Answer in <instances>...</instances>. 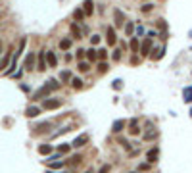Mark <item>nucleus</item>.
<instances>
[{"label": "nucleus", "instance_id": "f257e3e1", "mask_svg": "<svg viewBox=\"0 0 192 173\" xmlns=\"http://www.w3.org/2000/svg\"><path fill=\"white\" fill-rule=\"evenodd\" d=\"M60 87H62V85L56 81V79H48V83H46V85H42L39 90H35V92H33V98H31V100H44V98L50 96V92H52V90H58Z\"/></svg>", "mask_w": 192, "mask_h": 173}, {"label": "nucleus", "instance_id": "f03ea898", "mask_svg": "<svg viewBox=\"0 0 192 173\" xmlns=\"http://www.w3.org/2000/svg\"><path fill=\"white\" fill-rule=\"evenodd\" d=\"M60 106H62L60 98H44V102H42V108H44V110H58Z\"/></svg>", "mask_w": 192, "mask_h": 173}, {"label": "nucleus", "instance_id": "7ed1b4c3", "mask_svg": "<svg viewBox=\"0 0 192 173\" xmlns=\"http://www.w3.org/2000/svg\"><path fill=\"white\" fill-rule=\"evenodd\" d=\"M87 142H88V135L83 133V135H79V136H75V140L71 142V146H73V148H83Z\"/></svg>", "mask_w": 192, "mask_h": 173}, {"label": "nucleus", "instance_id": "20e7f679", "mask_svg": "<svg viewBox=\"0 0 192 173\" xmlns=\"http://www.w3.org/2000/svg\"><path fill=\"white\" fill-rule=\"evenodd\" d=\"M150 52H152V39L148 37V39H144V42L140 44V54H142V56H148Z\"/></svg>", "mask_w": 192, "mask_h": 173}, {"label": "nucleus", "instance_id": "39448f33", "mask_svg": "<svg viewBox=\"0 0 192 173\" xmlns=\"http://www.w3.org/2000/svg\"><path fill=\"white\" fill-rule=\"evenodd\" d=\"M113 21H115V25L117 27H123V23H125V13L121 12V10H113Z\"/></svg>", "mask_w": 192, "mask_h": 173}, {"label": "nucleus", "instance_id": "423d86ee", "mask_svg": "<svg viewBox=\"0 0 192 173\" xmlns=\"http://www.w3.org/2000/svg\"><path fill=\"white\" fill-rule=\"evenodd\" d=\"M106 39H108V46H113V44L117 42L115 29H113V27H108V31H106Z\"/></svg>", "mask_w": 192, "mask_h": 173}, {"label": "nucleus", "instance_id": "0eeeda50", "mask_svg": "<svg viewBox=\"0 0 192 173\" xmlns=\"http://www.w3.org/2000/svg\"><path fill=\"white\" fill-rule=\"evenodd\" d=\"M44 56H46V62H48V66H50V67H56V66H58V58H56V54L52 52V50H46Z\"/></svg>", "mask_w": 192, "mask_h": 173}, {"label": "nucleus", "instance_id": "6e6552de", "mask_svg": "<svg viewBox=\"0 0 192 173\" xmlns=\"http://www.w3.org/2000/svg\"><path fill=\"white\" fill-rule=\"evenodd\" d=\"M33 67H35V52H29V54H27V58H25V69L31 71Z\"/></svg>", "mask_w": 192, "mask_h": 173}, {"label": "nucleus", "instance_id": "1a4fd4ad", "mask_svg": "<svg viewBox=\"0 0 192 173\" xmlns=\"http://www.w3.org/2000/svg\"><path fill=\"white\" fill-rule=\"evenodd\" d=\"M129 133H131V135H138V133H140L138 119H131V121H129Z\"/></svg>", "mask_w": 192, "mask_h": 173}, {"label": "nucleus", "instance_id": "9d476101", "mask_svg": "<svg viewBox=\"0 0 192 173\" xmlns=\"http://www.w3.org/2000/svg\"><path fill=\"white\" fill-rule=\"evenodd\" d=\"M85 8H83V12H85V16H90L92 12H94V2L92 0H85Z\"/></svg>", "mask_w": 192, "mask_h": 173}, {"label": "nucleus", "instance_id": "9b49d317", "mask_svg": "<svg viewBox=\"0 0 192 173\" xmlns=\"http://www.w3.org/2000/svg\"><path fill=\"white\" fill-rule=\"evenodd\" d=\"M123 127H125V119H115V121H113V125H111V131L119 133V131H123Z\"/></svg>", "mask_w": 192, "mask_h": 173}, {"label": "nucleus", "instance_id": "f8f14e48", "mask_svg": "<svg viewBox=\"0 0 192 173\" xmlns=\"http://www.w3.org/2000/svg\"><path fill=\"white\" fill-rule=\"evenodd\" d=\"M158 154H160V150H158V148L148 150V154H146V158H148V163H154L156 160H158Z\"/></svg>", "mask_w": 192, "mask_h": 173}, {"label": "nucleus", "instance_id": "ddd939ff", "mask_svg": "<svg viewBox=\"0 0 192 173\" xmlns=\"http://www.w3.org/2000/svg\"><path fill=\"white\" fill-rule=\"evenodd\" d=\"M50 123H48V121H44V123H40V125H37L35 127V133L37 135H40V133H46V131H50Z\"/></svg>", "mask_w": 192, "mask_h": 173}, {"label": "nucleus", "instance_id": "4468645a", "mask_svg": "<svg viewBox=\"0 0 192 173\" xmlns=\"http://www.w3.org/2000/svg\"><path fill=\"white\" fill-rule=\"evenodd\" d=\"M39 113H40V110H39L37 106H29V108L25 110V115H27V117H37Z\"/></svg>", "mask_w": 192, "mask_h": 173}, {"label": "nucleus", "instance_id": "2eb2a0df", "mask_svg": "<svg viewBox=\"0 0 192 173\" xmlns=\"http://www.w3.org/2000/svg\"><path fill=\"white\" fill-rule=\"evenodd\" d=\"M39 69H40V71L46 69V56H44V50H40V52H39Z\"/></svg>", "mask_w": 192, "mask_h": 173}, {"label": "nucleus", "instance_id": "dca6fc26", "mask_svg": "<svg viewBox=\"0 0 192 173\" xmlns=\"http://www.w3.org/2000/svg\"><path fill=\"white\" fill-rule=\"evenodd\" d=\"M163 54H165V46H161L160 50H156V54H148V56H152V60H160V58H163Z\"/></svg>", "mask_w": 192, "mask_h": 173}, {"label": "nucleus", "instance_id": "f3484780", "mask_svg": "<svg viewBox=\"0 0 192 173\" xmlns=\"http://www.w3.org/2000/svg\"><path fill=\"white\" fill-rule=\"evenodd\" d=\"M25 44H27V39H21V42H19V48H17L16 56H13V60H17V58L21 56V52H23V50H25Z\"/></svg>", "mask_w": 192, "mask_h": 173}, {"label": "nucleus", "instance_id": "a211bd4d", "mask_svg": "<svg viewBox=\"0 0 192 173\" xmlns=\"http://www.w3.org/2000/svg\"><path fill=\"white\" fill-rule=\"evenodd\" d=\"M71 87H73V89H75V90H81V89H83V81H81V79H79V77H75V79H71Z\"/></svg>", "mask_w": 192, "mask_h": 173}, {"label": "nucleus", "instance_id": "6ab92c4d", "mask_svg": "<svg viewBox=\"0 0 192 173\" xmlns=\"http://www.w3.org/2000/svg\"><path fill=\"white\" fill-rule=\"evenodd\" d=\"M39 152H40V154H46V156H48V154L52 152V146H50V144H40V146H39Z\"/></svg>", "mask_w": 192, "mask_h": 173}, {"label": "nucleus", "instance_id": "aec40b11", "mask_svg": "<svg viewBox=\"0 0 192 173\" xmlns=\"http://www.w3.org/2000/svg\"><path fill=\"white\" fill-rule=\"evenodd\" d=\"M10 60H12V56H10V52H8V54H6V56L2 58V60H0V71H2L6 66H8V63H10Z\"/></svg>", "mask_w": 192, "mask_h": 173}, {"label": "nucleus", "instance_id": "412c9836", "mask_svg": "<svg viewBox=\"0 0 192 173\" xmlns=\"http://www.w3.org/2000/svg\"><path fill=\"white\" fill-rule=\"evenodd\" d=\"M60 48L62 50H69L71 48V39H62L60 40Z\"/></svg>", "mask_w": 192, "mask_h": 173}, {"label": "nucleus", "instance_id": "4be33fe9", "mask_svg": "<svg viewBox=\"0 0 192 173\" xmlns=\"http://www.w3.org/2000/svg\"><path fill=\"white\" fill-rule=\"evenodd\" d=\"M73 17H75V21H83V17H85V12H83L81 8H77V10L73 12Z\"/></svg>", "mask_w": 192, "mask_h": 173}, {"label": "nucleus", "instance_id": "5701e85b", "mask_svg": "<svg viewBox=\"0 0 192 173\" xmlns=\"http://www.w3.org/2000/svg\"><path fill=\"white\" fill-rule=\"evenodd\" d=\"M85 52H87V58H88L90 62H94L96 58H98V56H96V50H94V48H90V50H85Z\"/></svg>", "mask_w": 192, "mask_h": 173}, {"label": "nucleus", "instance_id": "b1692460", "mask_svg": "<svg viewBox=\"0 0 192 173\" xmlns=\"http://www.w3.org/2000/svg\"><path fill=\"white\" fill-rule=\"evenodd\" d=\"M81 160H83V158H81L79 154H75V156H71V158H69V163H71V165H79Z\"/></svg>", "mask_w": 192, "mask_h": 173}, {"label": "nucleus", "instance_id": "393cba45", "mask_svg": "<svg viewBox=\"0 0 192 173\" xmlns=\"http://www.w3.org/2000/svg\"><path fill=\"white\" fill-rule=\"evenodd\" d=\"M125 33L129 35V37H131V35L134 33V25L131 23V21H127V23H125Z\"/></svg>", "mask_w": 192, "mask_h": 173}, {"label": "nucleus", "instance_id": "a878e982", "mask_svg": "<svg viewBox=\"0 0 192 173\" xmlns=\"http://www.w3.org/2000/svg\"><path fill=\"white\" fill-rule=\"evenodd\" d=\"M138 46H140V44H138V39H137V37H134V39L131 40V44H129V48L133 50V52H138Z\"/></svg>", "mask_w": 192, "mask_h": 173}, {"label": "nucleus", "instance_id": "bb28decb", "mask_svg": "<svg viewBox=\"0 0 192 173\" xmlns=\"http://www.w3.org/2000/svg\"><path fill=\"white\" fill-rule=\"evenodd\" d=\"M71 33H73V37H77V39H81V29L77 27V23H73L71 25Z\"/></svg>", "mask_w": 192, "mask_h": 173}, {"label": "nucleus", "instance_id": "cd10ccee", "mask_svg": "<svg viewBox=\"0 0 192 173\" xmlns=\"http://www.w3.org/2000/svg\"><path fill=\"white\" fill-rule=\"evenodd\" d=\"M77 67H79V71H83V73H87V71L90 69V66L87 62H79V66H77Z\"/></svg>", "mask_w": 192, "mask_h": 173}, {"label": "nucleus", "instance_id": "c85d7f7f", "mask_svg": "<svg viewBox=\"0 0 192 173\" xmlns=\"http://www.w3.org/2000/svg\"><path fill=\"white\" fill-rule=\"evenodd\" d=\"M96 56L100 58V60H106V56H108V50H106V48H100V50H96Z\"/></svg>", "mask_w": 192, "mask_h": 173}, {"label": "nucleus", "instance_id": "c756f323", "mask_svg": "<svg viewBox=\"0 0 192 173\" xmlns=\"http://www.w3.org/2000/svg\"><path fill=\"white\" fill-rule=\"evenodd\" d=\"M60 79H62L63 83H66V81H71V73H69V71H62V73H60Z\"/></svg>", "mask_w": 192, "mask_h": 173}, {"label": "nucleus", "instance_id": "7c9ffc66", "mask_svg": "<svg viewBox=\"0 0 192 173\" xmlns=\"http://www.w3.org/2000/svg\"><path fill=\"white\" fill-rule=\"evenodd\" d=\"M152 8H154V4L152 2H146L144 6L140 8V12H144V13H148V12H152Z\"/></svg>", "mask_w": 192, "mask_h": 173}, {"label": "nucleus", "instance_id": "2f4dec72", "mask_svg": "<svg viewBox=\"0 0 192 173\" xmlns=\"http://www.w3.org/2000/svg\"><path fill=\"white\" fill-rule=\"evenodd\" d=\"M58 152H60V154H67V152H69V144H60V146H58Z\"/></svg>", "mask_w": 192, "mask_h": 173}, {"label": "nucleus", "instance_id": "473e14b6", "mask_svg": "<svg viewBox=\"0 0 192 173\" xmlns=\"http://www.w3.org/2000/svg\"><path fill=\"white\" fill-rule=\"evenodd\" d=\"M121 52H123V50H113V54H111V58H113V60H115V62H119V60H121Z\"/></svg>", "mask_w": 192, "mask_h": 173}, {"label": "nucleus", "instance_id": "72a5a7b5", "mask_svg": "<svg viewBox=\"0 0 192 173\" xmlns=\"http://www.w3.org/2000/svg\"><path fill=\"white\" fill-rule=\"evenodd\" d=\"M119 144H121L125 150H131V142L127 140V139H119Z\"/></svg>", "mask_w": 192, "mask_h": 173}, {"label": "nucleus", "instance_id": "f704fd0d", "mask_svg": "<svg viewBox=\"0 0 192 173\" xmlns=\"http://www.w3.org/2000/svg\"><path fill=\"white\" fill-rule=\"evenodd\" d=\"M156 136H158V133H156V131H148V133L144 135V139H146V140H152V139H156Z\"/></svg>", "mask_w": 192, "mask_h": 173}, {"label": "nucleus", "instance_id": "c9c22d12", "mask_svg": "<svg viewBox=\"0 0 192 173\" xmlns=\"http://www.w3.org/2000/svg\"><path fill=\"white\" fill-rule=\"evenodd\" d=\"M110 169H111V165L110 163H104L100 169H98V173H110Z\"/></svg>", "mask_w": 192, "mask_h": 173}, {"label": "nucleus", "instance_id": "e433bc0d", "mask_svg": "<svg viewBox=\"0 0 192 173\" xmlns=\"http://www.w3.org/2000/svg\"><path fill=\"white\" fill-rule=\"evenodd\" d=\"M98 42H100V37H98V35H92L90 37V44L94 46V44H98Z\"/></svg>", "mask_w": 192, "mask_h": 173}, {"label": "nucleus", "instance_id": "4c0bfd02", "mask_svg": "<svg viewBox=\"0 0 192 173\" xmlns=\"http://www.w3.org/2000/svg\"><path fill=\"white\" fill-rule=\"evenodd\" d=\"M98 71H100V73H106V71H108V63H100V66H98Z\"/></svg>", "mask_w": 192, "mask_h": 173}, {"label": "nucleus", "instance_id": "58836bf2", "mask_svg": "<svg viewBox=\"0 0 192 173\" xmlns=\"http://www.w3.org/2000/svg\"><path fill=\"white\" fill-rule=\"evenodd\" d=\"M121 79H115V81H113V89H115V90H119V89H121Z\"/></svg>", "mask_w": 192, "mask_h": 173}, {"label": "nucleus", "instance_id": "ea45409f", "mask_svg": "<svg viewBox=\"0 0 192 173\" xmlns=\"http://www.w3.org/2000/svg\"><path fill=\"white\" fill-rule=\"evenodd\" d=\"M184 96H186L184 100H192V89H186V90H184Z\"/></svg>", "mask_w": 192, "mask_h": 173}, {"label": "nucleus", "instance_id": "a19ab883", "mask_svg": "<svg viewBox=\"0 0 192 173\" xmlns=\"http://www.w3.org/2000/svg\"><path fill=\"white\" fill-rule=\"evenodd\" d=\"M138 169H140V171H148V169H150V163H140Z\"/></svg>", "mask_w": 192, "mask_h": 173}, {"label": "nucleus", "instance_id": "79ce46f5", "mask_svg": "<svg viewBox=\"0 0 192 173\" xmlns=\"http://www.w3.org/2000/svg\"><path fill=\"white\" fill-rule=\"evenodd\" d=\"M63 163H66L63 160H62V162H52V167H54V169H58V167H62Z\"/></svg>", "mask_w": 192, "mask_h": 173}, {"label": "nucleus", "instance_id": "37998d69", "mask_svg": "<svg viewBox=\"0 0 192 173\" xmlns=\"http://www.w3.org/2000/svg\"><path fill=\"white\" fill-rule=\"evenodd\" d=\"M134 31H137V35H142V33H144V27H140V25H138L137 29H134Z\"/></svg>", "mask_w": 192, "mask_h": 173}, {"label": "nucleus", "instance_id": "c03bdc74", "mask_svg": "<svg viewBox=\"0 0 192 173\" xmlns=\"http://www.w3.org/2000/svg\"><path fill=\"white\" fill-rule=\"evenodd\" d=\"M160 37H161L163 40H165V39H167V29H165V31H161V33H160Z\"/></svg>", "mask_w": 192, "mask_h": 173}, {"label": "nucleus", "instance_id": "a18cd8bd", "mask_svg": "<svg viewBox=\"0 0 192 173\" xmlns=\"http://www.w3.org/2000/svg\"><path fill=\"white\" fill-rule=\"evenodd\" d=\"M83 54H85V50H83V48L77 50V58H83Z\"/></svg>", "mask_w": 192, "mask_h": 173}, {"label": "nucleus", "instance_id": "49530a36", "mask_svg": "<svg viewBox=\"0 0 192 173\" xmlns=\"http://www.w3.org/2000/svg\"><path fill=\"white\" fill-rule=\"evenodd\" d=\"M48 173H56V171H48Z\"/></svg>", "mask_w": 192, "mask_h": 173}]
</instances>
